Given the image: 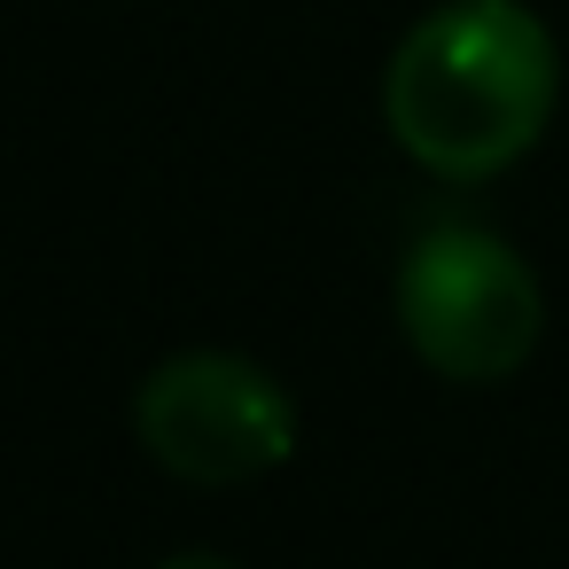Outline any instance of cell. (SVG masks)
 <instances>
[{"label":"cell","mask_w":569,"mask_h":569,"mask_svg":"<svg viewBox=\"0 0 569 569\" xmlns=\"http://www.w3.org/2000/svg\"><path fill=\"white\" fill-rule=\"evenodd\" d=\"M561 102V48L522 0H445L429 9L382 79L398 149L437 180H491L538 149Z\"/></svg>","instance_id":"1"},{"label":"cell","mask_w":569,"mask_h":569,"mask_svg":"<svg viewBox=\"0 0 569 569\" xmlns=\"http://www.w3.org/2000/svg\"><path fill=\"white\" fill-rule=\"evenodd\" d=\"M157 569H234L227 553H172V561H157Z\"/></svg>","instance_id":"4"},{"label":"cell","mask_w":569,"mask_h":569,"mask_svg":"<svg viewBox=\"0 0 569 569\" xmlns=\"http://www.w3.org/2000/svg\"><path fill=\"white\" fill-rule=\"evenodd\" d=\"M133 429H141L149 460L172 468L180 483H250V476L281 468L297 445L289 390L234 351L164 359L133 398Z\"/></svg>","instance_id":"3"},{"label":"cell","mask_w":569,"mask_h":569,"mask_svg":"<svg viewBox=\"0 0 569 569\" xmlns=\"http://www.w3.org/2000/svg\"><path fill=\"white\" fill-rule=\"evenodd\" d=\"M398 328L445 382H499L538 351L546 289L491 227H429L398 266Z\"/></svg>","instance_id":"2"}]
</instances>
